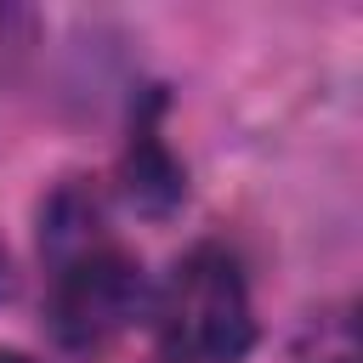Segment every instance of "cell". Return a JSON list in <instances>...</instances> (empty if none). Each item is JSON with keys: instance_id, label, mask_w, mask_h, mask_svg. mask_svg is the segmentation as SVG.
I'll list each match as a JSON object with an SVG mask.
<instances>
[{"instance_id": "6da1fadb", "label": "cell", "mask_w": 363, "mask_h": 363, "mask_svg": "<svg viewBox=\"0 0 363 363\" xmlns=\"http://www.w3.org/2000/svg\"><path fill=\"white\" fill-rule=\"evenodd\" d=\"M153 318L176 363H238L255 346L250 284H244L238 255L221 244H193L170 267L153 301Z\"/></svg>"}, {"instance_id": "277c9868", "label": "cell", "mask_w": 363, "mask_h": 363, "mask_svg": "<svg viewBox=\"0 0 363 363\" xmlns=\"http://www.w3.org/2000/svg\"><path fill=\"white\" fill-rule=\"evenodd\" d=\"M0 363H28V357H23V352H6V346H0Z\"/></svg>"}, {"instance_id": "7a4b0ae2", "label": "cell", "mask_w": 363, "mask_h": 363, "mask_svg": "<svg viewBox=\"0 0 363 363\" xmlns=\"http://www.w3.org/2000/svg\"><path fill=\"white\" fill-rule=\"evenodd\" d=\"M142 306H147L142 261L108 238L68 255L51 278V329L62 346H79V352L125 335L142 318Z\"/></svg>"}, {"instance_id": "3957f363", "label": "cell", "mask_w": 363, "mask_h": 363, "mask_svg": "<svg viewBox=\"0 0 363 363\" xmlns=\"http://www.w3.org/2000/svg\"><path fill=\"white\" fill-rule=\"evenodd\" d=\"M125 193H130V204L147 210V216H170V210L182 204V193H187V176H182V164H176V153H170L153 130H136V142H130V153H125Z\"/></svg>"}]
</instances>
